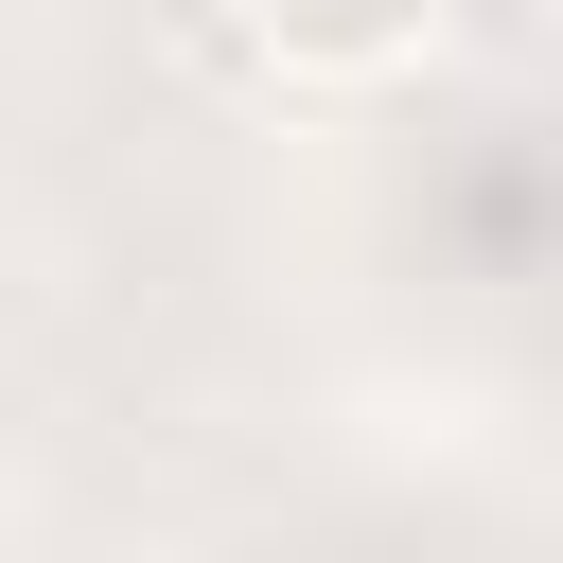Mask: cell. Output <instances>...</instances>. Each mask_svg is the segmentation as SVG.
I'll list each match as a JSON object with an SVG mask.
<instances>
[{
	"label": "cell",
	"instance_id": "cell-1",
	"mask_svg": "<svg viewBox=\"0 0 563 563\" xmlns=\"http://www.w3.org/2000/svg\"><path fill=\"white\" fill-rule=\"evenodd\" d=\"M440 18L457 0H229V35H246V70L264 88H405L422 53H440Z\"/></svg>",
	"mask_w": 563,
	"mask_h": 563
}]
</instances>
